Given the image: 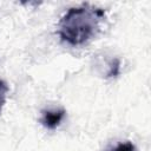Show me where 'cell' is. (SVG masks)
I'll use <instances>...</instances> for the list:
<instances>
[{"mask_svg":"<svg viewBox=\"0 0 151 151\" xmlns=\"http://www.w3.org/2000/svg\"><path fill=\"white\" fill-rule=\"evenodd\" d=\"M103 18L104 11L90 5L70 8L59 21V35L72 46L83 45L97 34Z\"/></svg>","mask_w":151,"mask_h":151,"instance_id":"cell-1","label":"cell"},{"mask_svg":"<svg viewBox=\"0 0 151 151\" xmlns=\"http://www.w3.org/2000/svg\"><path fill=\"white\" fill-rule=\"evenodd\" d=\"M66 112L64 109H58V110H45L42 111L41 118H40V123L50 130L55 129L57 126H59V124L61 123V120L64 119Z\"/></svg>","mask_w":151,"mask_h":151,"instance_id":"cell-2","label":"cell"},{"mask_svg":"<svg viewBox=\"0 0 151 151\" xmlns=\"http://www.w3.org/2000/svg\"><path fill=\"white\" fill-rule=\"evenodd\" d=\"M7 92H8V85L6 84V81L0 80V113H1V110L5 105V103H6Z\"/></svg>","mask_w":151,"mask_h":151,"instance_id":"cell-3","label":"cell"},{"mask_svg":"<svg viewBox=\"0 0 151 151\" xmlns=\"http://www.w3.org/2000/svg\"><path fill=\"white\" fill-rule=\"evenodd\" d=\"M109 151H136V147L131 142H125V143L118 144L116 147H113Z\"/></svg>","mask_w":151,"mask_h":151,"instance_id":"cell-4","label":"cell"},{"mask_svg":"<svg viewBox=\"0 0 151 151\" xmlns=\"http://www.w3.org/2000/svg\"><path fill=\"white\" fill-rule=\"evenodd\" d=\"M119 65H120V63H119V60L118 59H116L114 60V63L112 64V66H111V70H110V72H109V76L110 77H114V76H117L118 74V72H119Z\"/></svg>","mask_w":151,"mask_h":151,"instance_id":"cell-5","label":"cell"}]
</instances>
